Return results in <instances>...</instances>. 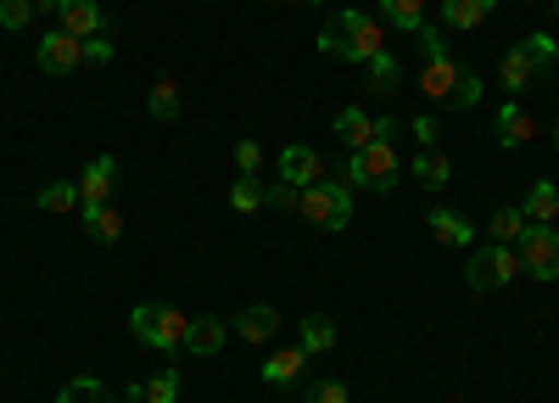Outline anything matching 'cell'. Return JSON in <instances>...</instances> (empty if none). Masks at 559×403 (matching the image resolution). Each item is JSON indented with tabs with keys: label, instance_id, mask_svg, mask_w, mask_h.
Masks as SVG:
<instances>
[{
	"label": "cell",
	"instance_id": "cell-1",
	"mask_svg": "<svg viewBox=\"0 0 559 403\" xmlns=\"http://www.w3.org/2000/svg\"><path fill=\"white\" fill-rule=\"evenodd\" d=\"M414 39L426 45V68H419V96L437 102V107H459V112H464V107H476V102H481V79L464 68V62L448 57L442 34H437L431 23H419Z\"/></svg>",
	"mask_w": 559,
	"mask_h": 403
},
{
	"label": "cell",
	"instance_id": "cell-2",
	"mask_svg": "<svg viewBox=\"0 0 559 403\" xmlns=\"http://www.w3.org/2000/svg\"><path fill=\"white\" fill-rule=\"evenodd\" d=\"M319 51L342 62H369L376 51H386V39H381V23H369L364 12H342L319 28Z\"/></svg>",
	"mask_w": 559,
	"mask_h": 403
},
{
	"label": "cell",
	"instance_id": "cell-3",
	"mask_svg": "<svg viewBox=\"0 0 559 403\" xmlns=\"http://www.w3.org/2000/svg\"><path fill=\"white\" fill-rule=\"evenodd\" d=\"M559 62V45H554V34H526L521 45H515V51H503V90H515V96H521V90H532L537 79H543V68H554Z\"/></svg>",
	"mask_w": 559,
	"mask_h": 403
},
{
	"label": "cell",
	"instance_id": "cell-4",
	"mask_svg": "<svg viewBox=\"0 0 559 403\" xmlns=\"http://www.w3.org/2000/svg\"><path fill=\"white\" fill-rule=\"evenodd\" d=\"M297 213H302L308 224H319V230H347V218H353V186H347V179L324 174L319 186H302Z\"/></svg>",
	"mask_w": 559,
	"mask_h": 403
},
{
	"label": "cell",
	"instance_id": "cell-5",
	"mask_svg": "<svg viewBox=\"0 0 559 403\" xmlns=\"http://www.w3.org/2000/svg\"><path fill=\"white\" fill-rule=\"evenodd\" d=\"M129 325H134V336L146 347H163V353L185 347V331H191V320H185L179 308H168V303H134Z\"/></svg>",
	"mask_w": 559,
	"mask_h": 403
},
{
	"label": "cell",
	"instance_id": "cell-6",
	"mask_svg": "<svg viewBox=\"0 0 559 403\" xmlns=\"http://www.w3.org/2000/svg\"><path fill=\"white\" fill-rule=\"evenodd\" d=\"M521 275V258H515V247H476L471 252V263H464V281H471L476 292H503L509 281Z\"/></svg>",
	"mask_w": 559,
	"mask_h": 403
},
{
	"label": "cell",
	"instance_id": "cell-7",
	"mask_svg": "<svg viewBox=\"0 0 559 403\" xmlns=\"http://www.w3.org/2000/svg\"><path fill=\"white\" fill-rule=\"evenodd\" d=\"M347 179L364 191H397V152L392 141H376V146H364L347 157Z\"/></svg>",
	"mask_w": 559,
	"mask_h": 403
},
{
	"label": "cell",
	"instance_id": "cell-8",
	"mask_svg": "<svg viewBox=\"0 0 559 403\" xmlns=\"http://www.w3.org/2000/svg\"><path fill=\"white\" fill-rule=\"evenodd\" d=\"M515 258L532 281H559V230L554 224H526V236L515 241Z\"/></svg>",
	"mask_w": 559,
	"mask_h": 403
},
{
	"label": "cell",
	"instance_id": "cell-9",
	"mask_svg": "<svg viewBox=\"0 0 559 403\" xmlns=\"http://www.w3.org/2000/svg\"><path fill=\"white\" fill-rule=\"evenodd\" d=\"M112 186H118V157H90L79 174V213H102L112 208Z\"/></svg>",
	"mask_w": 559,
	"mask_h": 403
},
{
	"label": "cell",
	"instance_id": "cell-10",
	"mask_svg": "<svg viewBox=\"0 0 559 403\" xmlns=\"http://www.w3.org/2000/svg\"><path fill=\"white\" fill-rule=\"evenodd\" d=\"M392 134H397L392 118H369V112H358V107L336 112V141H342L347 152H364V146H376V141H392Z\"/></svg>",
	"mask_w": 559,
	"mask_h": 403
},
{
	"label": "cell",
	"instance_id": "cell-11",
	"mask_svg": "<svg viewBox=\"0 0 559 403\" xmlns=\"http://www.w3.org/2000/svg\"><path fill=\"white\" fill-rule=\"evenodd\" d=\"M34 57H39L45 73H73V68H84V39H73L68 28H51V34L39 39Z\"/></svg>",
	"mask_w": 559,
	"mask_h": 403
},
{
	"label": "cell",
	"instance_id": "cell-12",
	"mask_svg": "<svg viewBox=\"0 0 559 403\" xmlns=\"http://www.w3.org/2000/svg\"><path fill=\"white\" fill-rule=\"evenodd\" d=\"M280 179H286V186H319L324 179V157L313 152V146H286L280 152Z\"/></svg>",
	"mask_w": 559,
	"mask_h": 403
},
{
	"label": "cell",
	"instance_id": "cell-13",
	"mask_svg": "<svg viewBox=\"0 0 559 403\" xmlns=\"http://www.w3.org/2000/svg\"><path fill=\"white\" fill-rule=\"evenodd\" d=\"M532 134H537V118H532L526 107H515V102L492 118V141H503V146H526Z\"/></svg>",
	"mask_w": 559,
	"mask_h": 403
},
{
	"label": "cell",
	"instance_id": "cell-14",
	"mask_svg": "<svg viewBox=\"0 0 559 403\" xmlns=\"http://www.w3.org/2000/svg\"><path fill=\"white\" fill-rule=\"evenodd\" d=\"M57 17H62V28H68L73 39H96L102 23H107L96 0H62V12H57Z\"/></svg>",
	"mask_w": 559,
	"mask_h": 403
},
{
	"label": "cell",
	"instance_id": "cell-15",
	"mask_svg": "<svg viewBox=\"0 0 559 403\" xmlns=\"http://www.w3.org/2000/svg\"><path fill=\"white\" fill-rule=\"evenodd\" d=\"M236 336L241 342H274L280 336V313L269 308V303H252V308H241V320H236Z\"/></svg>",
	"mask_w": 559,
	"mask_h": 403
},
{
	"label": "cell",
	"instance_id": "cell-16",
	"mask_svg": "<svg viewBox=\"0 0 559 403\" xmlns=\"http://www.w3.org/2000/svg\"><path fill=\"white\" fill-rule=\"evenodd\" d=\"M302 365H308L302 347H280V353L263 358V381H269V387H297V381H302Z\"/></svg>",
	"mask_w": 559,
	"mask_h": 403
},
{
	"label": "cell",
	"instance_id": "cell-17",
	"mask_svg": "<svg viewBox=\"0 0 559 403\" xmlns=\"http://www.w3.org/2000/svg\"><path fill=\"white\" fill-rule=\"evenodd\" d=\"M492 7L498 0H442V23L459 34V28H481L487 17H492Z\"/></svg>",
	"mask_w": 559,
	"mask_h": 403
},
{
	"label": "cell",
	"instance_id": "cell-18",
	"mask_svg": "<svg viewBox=\"0 0 559 403\" xmlns=\"http://www.w3.org/2000/svg\"><path fill=\"white\" fill-rule=\"evenodd\" d=\"M364 79H369V90H376V96H392V90L403 84V62L392 57V51H376L364 62Z\"/></svg>",
	"mask_w": 559,
	"mask_h": 403
},
{
	"label": "cell",
	"instance_id": "cell-19",
	"mask_svg": "<svg viewBox=\"0 0 559 403\" xmlns=\"http://www.w3.org/2000/svg\"><path fill=\"white\" fill-rule=\"evenodd\" d=\"M426 224H431V236H437L442 247H471V224H464L453 208H431Z\"/></svg>",
	"mask_w": 559,
	"mask_h": 403
},
{
	"label": "cell",
	"instance_id": "cell-20",
	"mask_svg": "<svg viewBox=\"0 0 559 403\" xmlns=\"http://www.w3.org/2000/svg\"><path fill=\"white\" fill-rule=\"evenodd\" d=\"M146 112H152L157 123H174V118H179V79H174V73H163V79L152 84V96H146Z\"/></svg>",
	"mask_w": 559,
	"mask_h": 403
},
{
	"label": "cell",
	"instance_id": "cell-21",
	"mask_svg": "<svg viewBox=\"0 0 559 403\" xmlns=\"http://www.w3.org/2000/svg\"><path fill=\"white\" fill-rule=\"evenodd\" d=\"M526 224H554V213H559V186H548V179H537V186L526 191Z\"/></svg>",
	"mask_w": 559,
	"mask_h": 403
},
{
	"label": "cell",
	"instance_id": "cell-22",
	"mask_svg": "<svg viewBox=\"0 0 559 403\" xmlns=\"http://www.w3.org/2000/svg\"><path fill=\"white\" fill-rule=\"evenodd\" d=\"M381 23L414 34L419 23H426V0H381Z\"/></svg>",
	"mask_w": 559,
	"mask_h": 403
},
{
	"label": "cell",
	"instance_id": "cell-23",
	"mask_svg": "<svg viewBox=\"0 0 559 403\" xmlns=\"http://www.w3.org/2000/svg\"><path fill=\"white\" fill-rule=\"evenodd\" d=\"M263 202H269V186L258 174H241L236 186H229V208H236V213H258Z\"/></svg>",
	"mask_w": 559,
	"mask_h": 403
},
{
	"label": "cell",
	"instance_id": "cell-24",
	"mask_svg": "<svg viewBox=\"0 0 559 403\" xmlns=\"http://www.w3.org/2000/svg\"><path fill=\"white\" fill-rule=\"evenodd\" d=\"M34 208H45V213H73V208H79V179H51V186L39 191Z\"/></svg>",
	"mask_w": 559,
	"mask_h": 403
},
{
	"label": "cell",
	"instance_id": "cell-25",
	"mask_svg": "<svg viewBox=\"0 0 559 403\" xmlns=\"http://www.w3.org/2000/svg\"><path fill=\"white\" fill-rule=\"evenodd\" d=\"M487 230H492V241H498V247H515V241L526 236V213H521V208H498Z\"/></svg>",
	"mask_w": 559,
	"mask_h": 403
},
{
	"label": "cell",
	"instance_id": "cell-26",
	"mask_svg": "<svg viewBox=\"0 0 559 403\" xmlns=\"http://www.w3.org/2000/svg\"><path fill=\"white\" fill-rule=\"evenodd\" d=\"M448 174H453V168H448L442 152H419V157H414V179H419L426 191H442V186H448Z\"/></svg>",
	"mask_w": 559,
	"mask_h": 403
},
{
	"label": "cell",
	"instance_id": "cell-27",
	"mask_svg": "<svg viewBox=\"0 0 559 403\" xmlns=\"http://www.w3.org/2000/svg\"><path fill=\"white\" fill-rule=\"evenodd\" d=\"M57 403H112V392H107L96 376H73V381L57 392Z\"/></svg>",
	"mask_w": 559,
	"mask_h": 403
},
{
	"label": "cell",
	"instance_id": "cell-28",
	"mask_svg": "<svg viewBox=\"0 0 559 403\" xmlns=\"http://www.w3.org/2000/svg\"><path fill=\"white\" fill-rule=\"evenodd\" d=\"M336 347V325L324 313H308L302 320V353H331Z\"/></svg>",
	"mask_w": 559,
	"mask_h": 403
},
{
	"label": "cell",
	"instance_id": "cell-29",
	"mask_svg": "<svg viewBox=\"0 0 559 403\" xmlns=\"http://www.w3.org/2000/svg\"><path fill=\"white\" fill-rule=\"evenodd\" d=\"M84 230L96 236L102 247H112V241L123 236V213H118V208H102V213H84Z\"/></svg>",
	"mask_w": 559,
	"mask_h": 403
},
{
	"label": "cell",
	"instance_id": "cell-30",
	"mask_svg": "<svg viewBox=\"0 0 559 403\" xmlns=\"http://www.w3.org/2000/svg\"><path fill=\"white\" fill-rule=\"evenodd\" d=\"M185 347H191V353H218V347H224V325H218V320H191V331H185Z\"/></svg>",
	"mask_w": 559,
	"mask_h": 403
},
{
	"label": "cell",
	"instance_id": "cell-31",
	"mask_svg": "<svg viewBox=\"0 0 559 403\" xmlns=\"http://www.w3.org/2000/svg\"><path fill=\"white\" fill-rule=\"evenodd\" d=\"M28 17H34V0H0V28L7 34L28 28Z\"/></svg>",
	"mask_w": 559,
	"mask_h": 403
},
{
	"label": "cell",
	"instance_id": "cell-32",
	"mask_svg": "<svg viewBox=\"0 0 559 403\" xmlns=\"http://www.w3.org/2000/svg\"><path fill=\"white\" fill-rule=\"evenodd\" d=\"M179 398V370H157L146 381V403H174Z\"/></svg>",
	"mask_w": 559,
	"mask_h": 403
},
{
	"label": "cell",
	"instance_id": "cell-33",
	"mask_svg": "<svg viewBox=\"0 0 559 403\" xmlns=\"http://www.w3.org/2000/svg\"><path fill=\"white\" fill-rule=\"evenodd\" d=\"M308 403H353L347 381H308Z\"/></svg>",
	"mask_w": 559,
	"mask_h": 403
},
{
	"label": "cell",
	"instance_id": "cell-34",
	"mask_svg": "<svg viewBox=\"0 0 559 403\" xmlns=\"http://www.w3.org/2000/svg\"><path fill=\"white\" fill-rule=\"evenodd\" d=\"M297 202H302V191H297V186H286V179H280V186H269V202H263V208H280V213H297Z\"/></svg>",
	"mask_w": 559,
	"mask_h": 403
},
{
	"label": "cell",
	"instance_id": "cell-35",
	"mask_svg": "<svg viewBox=\"0 0 559 403\" xmlns=\"http://www.w3.org/2000/svg\"><path fill=\"white\" fill-rule=\"evenodd\" d=\"M437 134H442V123H437L431 112H419V118H414V141L426 146V152H437Z\"/></svg>",
	"mask_w": 559,
	"mask_h": 403
},
{
	"label": "cell",
	"instance_id": "cell-36",
	"mask_svg": "<svg viewBox=\"0 0 559 403\" xmlns=\"http://www.w3.org/2000/svg\"><path fill=\"white\" fill-rule=\"evenodd\" d=\"M84 62H90V68H107V62H112V45H107V34L84 39Z\"/></svg>",
	"mask_w": 559,
	"mask_h": 403
},
{
	"label": "cell",
	"instance_id": "cell-37",
	"mask_svg": "<svg viewBox=\"0 0 559 403\" xmlns=\"http://www.w3.org/2000/svg\"><path fill=\"white\" fill-rule=\"evenodd\" d=\"M236 163H241V174H258V168H263V146H258V141H241V146H236Z\"/></svg>",
	"mask_w": 559,
	"mask_h": 403
},
{
	"label": "cell",
	"instance_id": "cell-38",
	"mask_svg": "<svg viewBox=\"0 0 559 403\" xmlns=\"http://www.w3.org/2000/svg\"><path fill=\"white\" fill-rule=\"evenodd\" d=\"M34 12H62V0H34Z\"/></svg>",
	"mask_w": 559,
	"mask_h": 403
},
{
	"label": "cell",
	"instance_id": "cell-39",
	"mask_svg": "<svg viewBox=\"0 0 559 403\" xmlns=\"http://www.w3.org/2000/svg\"><path fill=\"white\" fill-rule=\"evenodd\" d=\"M112 403H129V398H112Z\"/></svg>",
	"mask_w": 559,
	"mask_h": 403
},
{
	"label": "cell",
	"instance_id": "cell-40",
	"mask_svg": "<svg viewBox=\"0 0 559 403\" xmlns=\"http://www.w3.org/2000/svg\"><path fill=\"white\" fill-rule=\"evenodd\" d=\"M313 7H319V0H313Z\"/></svg>",
	"mask_w": 559,
	"mask_h": 403
}]
</instances>
